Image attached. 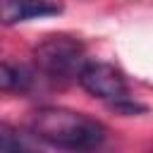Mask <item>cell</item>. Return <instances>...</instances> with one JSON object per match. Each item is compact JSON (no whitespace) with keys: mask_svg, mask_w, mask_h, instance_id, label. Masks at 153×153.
I'll return each mask as SVG.
<instances>
[{"mask_svg":"<svg viewBox=\"0 0 153 153\" xmlns=\"http://www.w3.org/2000/svg\"><path fill=\"white\" fill-rule=\"evenodd\" d=\"M29 129L43 143L62 151H93L108 136L105 124L96 117L55 105L33 110L29 117Z\"/></svg>","mask_w":153,"mask_h":153,"instance_id":"1","label":"cell"},{"mask_svg":"<svg viewBox=\"0 0 153 153\" xmlns=\"http://www.w3.org/2000/svg\"><path fill=\"white\" fill-rule=\"evenodd\" d=\"M33 62L38 72L55 81H69L79 79L84 65H86V53L84 45L76 38L69 36H48L33 48Z\"/></svg>","mask_w":153,"mask_h":153,"instance_id":"2","label":"cell"},{"mask_svg":"<svg viewBox=\"0 0 153 153\" xmlns=\"http://www.w3.org/2000/svg\"><path fill=\"white\" fill-rule=\"evenodd\" d=\"M76 81L81 84L84 91H88L91 96H96L100 100L115 103V100L127 98V79H124V74L115 65L86 62Z\"/></svg>","mask_w":153,"mask_h":153,"instance_id":"3","label":"cell"},{"mask_svg":"<svg viewBox=\"0 0 153 153\" xmlns=\"http://www.w3.org/2000/svg\"><path fill=\"white\" fill-rule=\"evenodd\" d=\"M60 12H62V5L53 0H2V24L7 26L29 22V19L53 17Z\"/></svg>","mask_w":153,"mask_h":153,"instance_id":"4","label":"cell"},{"mask_svg":"<svg viewBox=\"0 0 153 153\" xmlns=\"http://www.w3.org/2000/svg\"><path fill=\"white\" fill-rule=\"evenodd\" d=\"M33 84V72L24 65H14L10 60L2 62L0 69V86L2 91H29Z\"/></svg>","mask_w":153,"mask_h":153,"instance_id":"5","label":"cell"},{"mask_svg":"<svg viewBox=\"0 0 153 153\" xmlns=\"http://www.w3.org/2000/svg\"><path fill=\"white\" fill-rule=\"evenodd\" d=\"M0 148H5V151H36V148H41V139L31 129L19 131L10 124H0Z\"/></svg>","mask_w":153,"mask_h":153,"instance_id":"6","label":"cell"}]
</instances>
